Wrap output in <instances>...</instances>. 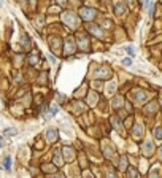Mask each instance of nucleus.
Here are the masks:
<instances>
[{
  "label": "nucleus",
  "instance_id": "obj_1",
  "mask_svg": "<svg viewBox=\"0 0 162 178\" xmlns=\"http://www.w3.org/2000/svg\"><path fill=\"white\" fill-rule=\"evenodd\" d=\"M62 21L69 26L70 29H76V27H78V16H76L75 13H72V11L64 13L62 14Z\"/></svg>",
  "mask_w": 162,
  "mask_h": 178
},
{
  "label": "nucleus",
  "instance_id": "obj_2",
  "mask_svg": "<svg viewBox=\"0 0 162 178\" xmlns=\"http://www.w3.org/2000/svg\"><path fill=\"white\" fill-rule=\"evenodd\" d=\"M79 14H81V19H84V21H94L97 16V11L94 8H81Z\"/></svg>",
  "mask_w": 162,
  "mask_h": 178
},
{
  "label": "nucleus",
  "instance_id": "obj_3",
  "mask_svg": "<svg viewBox=\"0 0 162 178\" xmlns=\"http://www.w3.org/2000/svg\"><path fill=\"white\" fill-rule=\"evenodd\" d=\"M64 46H65V49H64V51H65L67 54H70V53H73V51H75L76 43L73 41V38H67V41H65V44H64Z\"/></svg>",
  "mask_w": 162,
  "mask_h": 178
},
{
  "label": "nucleus",
  "instance_id": "obj_4",
  "mask_svg": "<svg viewBox=\"0 0 162 178\" xmlns=\"http://www.w3.org/2000/svg\"><path fill=\"white\" fill-rule=\"evenodd\" d=\"M46 138H48L49 142H56L57 140V132H56L54 129H48L46 130Z\"/></svg>",
  "mask_w": 162,
  "mask_h": 178
},
{
  "label": "nucleus",
  "instance_id": "obj_5",
  "mask_svg": "<svg viewBox=\"0 0 162 178\" xmlns=\"http://www.w3.org/2000/svg\"><path fill=\"white\" fill-rule=\"evenodd\" d=\"M126 10H127V8H126L124 3H116L114 5V11H116V14H119V16H122V14L126 13Z\"/></svg>",
  "mask_w": 162,
  "mask_h": 178
},
{
  "label": "nucleus",
  "instance_id": "obj_6",
  "mask_svg": "<svg viewBox=\"0 0 162 178\" xmlns=\"http://www.w3.org/2000/svg\"><path fill=\"white\" fill-rule=\"evenodd\" d=\"M143 151H145L146 156H149V154L153 153V143H151L149 140H146V143L143 145Z\"/></svg>",
  "mask_w": 162,
  "mask_h": 178
},
{
  "label": "nucleus",
  "instance_id": "obj_7",
  "mask_svg": "<svg viewBox=\"0 0 162 178\" xmlns=\"http://www.w3.org/2000/svg\"><path fill=\"white\" fill-rule=\"evenodd\" d=\"M64 154H65V156H64V158H65V161H72L73 159V150L72 148H64Z\"/></svg>",
  "mask_w": 162,
  "mask_h": 178
},
{
  "label": "nucleus",
  "instance_id": "obj_8",
  "mask_svg": "<svg viewBox=\"0 0 162 178\" xmlns=\"http://www.w3.org/2000/svg\"><path fill=\"white\" fill-rule=\"evenodd\" d=\"M87 30H91L97 37H102V29H99L97 26H87Z\"/></svg>",
  "mask_w": 162,
  "mask_h": 178
},
{
  "label": "nucleus",
  "instance_id": "obj_9",
  "mask_svg": "<svg viewBox=\"0 0 162 178\" xmlns=\"http://www.w3.org/2000/svg\"><path fill=\"white\" fill-rule=\"evenodd\" d=\"M87 38H84V37H79V44H81V48L83 49H86L87 48Z\"/></svg>",
  "mask_w": 162,
  "mask_h": 178
},
{
  "label": "nucleus",
  "instance_id": "obj_10",
  "mask_svg": "<svg viewBox=\"0 0 162 178\" xmlns=\"http://www.w3.org/2000/svg\"><path fill=\"white\" fill-rule=\"evenodd\" d=\"M113 89H116V83L111 81L110 84H108V88H107V92H108V94H111V92H113Z\"/></svg>",
  "mask_w": 162,
  "mask_h": 178
},
{
  "label": "nucleus",
  "instance_id": "obj_11",
  "mask_svg": "<svg viewBox=\"0 0 162 178\" xmlns=\"http://www.w3.org/2000/svg\"><path fill=\"white\" fill-rule=\"evenodd\" d=\"M154 135H156L157 140H162V129H161V127H157V129L154 130Z\"/></svg>",
  "mask_w": 162,
  "mask_h": 178
},
{
  "label": "nucleus",
  "instance_id": "obj_12",
  "mask_svg": "<svg viewBox=\"0 0 162 178\" xmlns=\"http://www.w3.org/2000/svg\"><path fill=\"white\" fill-rule=\"evenodd\" d=\"M16 134H17L16 129H7L5 130V135H16Z\"/></svg>",
  "mask_w": 162,
  "mask_h": 178
},
{
  "label": "nucleus",
  "instance_id": "obj_13",
  "mask_svg": "<svg viewBox=\"0 0 162 178\" xmlns=\"http://www.w3.org/2000/svg\"><path fill=\"white\" fill-rule=\"evenodd\" d=\"M126 164H127V159H126V156H122V158H121V169H127Z\"/></svg>",
  "mask_w": 162,
  "mask_h": 178
},
{
  "label": "nucleus",
  "instance_id": "obj_14",
  "mask_svg": "<svg viewBox=\"0 0 162 178\" xmlns=\"http://www.w3.org/2000/svg\"><path fill=\"white\" fill-rule=\"evenodd\" d=\"M126 51H127L130 56H135V48H134V46H127V48H126Z\"/></svg>",
  "mask_w": 162,
  "mask_h": 178
},
{
  "label": "nucleus",
  "instance_id": "obj_15",
  "mask_svg": "<svg viewBox=\"0 0 162 178\" xmlns=\"http://www.w3.org/2000/svg\"><path fill=\"white\" fill-rule=\"evenodd\" d=\"M3 162H5V169H10L11 167V162H10V158H8V156L3 159Z\"/></svg>",
  "mask_w": 162,
  "mask_h": 178
},
{
  "label": "nucleus",
  "instance_id": "obj_16",
  "mask_svg": "<svg viewBox=\"0 0 162 178\" xmlns=\"http://www.w3.org/2000/svg\"><path fill=\"white\" fill-rule=\"evenodd\" d=\"M135 97H137V100H145L146 99V96L143 92H137V96H135Z\"/></svg>",
  "mask_w": 162,
  "mask_h": 178
},
{
  "label": "nucleus",
  "instance_id": "obj_17",
  "mask_svg": "<svg viewBox=\"0 0 162 178\" xmlns=\"http://www.w3.org/2000/svg\"><path fill=\"white\" fill-rule=\"evenodd\" d=\"M122 65H126V67L132 65V59H124V61H122Z\"/></svg>",
  "mask_w": 162,
  "mask_h": 178
},
{
  "label": "nucleus",
  "instance_id": "obj_18",
  "mask_svg": "<svg viewBox=\"0 0 162 178\" xmlns=\"http://www.w3.org/2000/svg\"><path fill=\"white\" fill-rule=\"evenodd\" d=\"M114 102H116V103H113V107H116V108H118V107H119V105H121V102H122V100H121V99H119V97H118V99H116V100H114Z\"/></svg>",
  "mask_w": 162,
  "mask_h": 178
},
{
  "label": "nucleus",
  "instance_id": "obj_19",
  "mask_svg": "<svg viewBox=\"0 0 162 178\" xmlns=\"http://www.w3.org/2000/svg\"><path fill=\"white\" fill-rule=\"evenodd\" d=\"M135 129H137L135 130V135H141V126H137Z\"/></svg>",
  "mask_w": 162,
  "mask_h": 178
},
{
  "label": "nucleus",
  "instance_id": "obj_20",
  "mask_svg": "<svg viewBox=\"0 0 162 178\" xmlns=\"http://www.w3.org/2000/svg\"><path fill=\"white\" fill-rule=\"evenodd\" d=\"M2 146H5V140H3V138H0V148H2Z\"/></svg>",
  "mask_w": 162,
  "mask_h": 178
},
{
  "label": "nucleus",
  "instance_id": "obj_21",
  "mask_svg": "<svg viewBox=\"0 0 162 178\" xmlns=\"http://www.w3.org/2000/svg\"><path fill=\"white\" fill-rule=\"evenodd\" d=\"M0 5H2V0H0Z\"/></svg>",
  "mask_w": 162,
  "mask_h": 178
},
{
  "label": "nucleus",
  "instance_id": "obj_22",
  "mask_svg": "<svg viewBox=\"0 0 162 178\" xmlns=\"http://www.w3.org/2000/svg\"><path fill=\"white\" fill-rule=\"evenodd\" d=\"M130 2H135V0H130Z\"/></svg>",
  "mask_w": 162,
  "mask_h": 178
}]
</instances>
